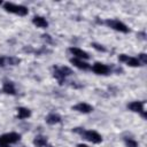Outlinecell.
Returning <instances> with one entry per match:
<instances>
[{
    "mask_svg": "<svg viewBox=\"0 0 147 147\" xmlns=\"http://www.w3.org/2000/svg\"><path fill=\"white\" fill-rule=\"evenodd\" d=\"M3 8L9 11V13H15V14H18L21 16H24L28 14V9L26 7L24 6H17V5H14V3H10V2H6L3 5Z\"/></svg>",
    "mask_w": 147,
    "mask_h": 147,
    "instance_id": "1",
    "label": "cell"
},
{
    "mask_svg": "<svg viewBox=\"0 0 147 147\" xmlns=\"http://www.w3.org/2000/svg\"><path fill=\"white\" fill-rule=\"evenodd\" d=\"M21 138V136L18 133H15V132H10V133H6L3 136L0 137V146L1 145H7V144H13V142H16L18 141Z\"/></svg>",
    "mask_w": 147,
    "mask_h": 147,
    "instance_id": "2",
    "label": "cell"
},
{
    "mask_svg": "<svg viewBox=\"0 0 147 147\" xmlns=\"http://www.w3.org/2000/svg\"><path fill=\"white\" fill-rule=\"evenodd\" d=\"M82 136H83L85 139H87L88 141L94 142V144H99V142H101V140H102L101 136H100L98 132H95V131H84Z\"/></svg>",
    "mask_w": 147,
    "mask_h": 147,
    "instance_id": "3",
    "label": "cell"
},
{
    "mask_svg": "<svg viewBox=\"0 0 147 147\" xmlns=\"http://www.w3.org/2000/svg\"><path fill=\"white\" fill-rule=\"evenodd\" d=\"M106 23H107L110 28H113V29H115V30H117V31H121V32H124V33H126V32L129 31V29L126 28V25L123 24V23L119 22V21H116V20H107Z\"/></svg>",
    "mask_w": 147,
    "mask_h": 147,
    "instance_id": "4",
    "label": "cell"
},
{
    "mask_svg": "<svg viewBox=\"0 0 147 147\" xmlns=\"http://www.w3.org/2000/svg\"><path fill=\"white\" fill-rule=\"evenodd\" d=\"M118 60L121 62L127 63V65H130V67H138V65H140V61L139 60H137L134 57H130V56H127L125 54H121L118 56Z\"/></svg>",
    "mask_w": 147,
    "mask_h": 147,
    "instance_id": "5",
    "label": "cell"
},
{
    "mask_svg": "<svg viewBox=\"0 0 147 147\" xmlns=\"http://www.w3.org/2000/svg\"><path fill=\"white\" fill-rule=\"evenodd\" d=\"M92 70H93L95 74H98V75H106V74L109 72V68H108L106 64H102V63H99V62H96V63L92 67Z\"/></svg>",
    "mask_w": 147,
    "mask_h": 147,
    "instance_id": "6",
    "label": "cell"
},
{
    "mask_svg": "<svg viewBox=\"0 0 147 147\" xmlns=\"http://www.w3.org/2000/svg\"><path fill=\"white\" fill-rule=\"evenodd\" d=\"M72 109H75V110H77V111H80V113H84V114H86V113H91L92 110H93V108L90 106V105H87V103H78V105H76L75 107H72Z\"/></svg>",
    "mask_w": 147,
    "mask_h": 147,
    "instance_id": "7",
    "label": "cell"
},
{
    "mask_svg": "<svg viewBox=\"0 0 147 147\" xmlns=\"http://www.w3.org/2000/svg\"><path fill=\"white\" fill-rule=\"evenodd\" d=\"M32 22H33V24H36L38 28H47V25H48L47 21H46L44 17H41V16H34L33 20H32Z\"/></svg>",
    "mask_w": 147,
    "mask_h": 147,
    "instance_id": "8",
    "label": "cell"
},
{
    "mask_svg": "<svg viewBox=\"0 0 147 147\" xmlns=\"http://www.w3.org/2000/svg\"><path fill=\"white\" fill-rule=\"evenodd\" d=\"M69 51H70L75 56H77V57H79V59H88V57H90L86 52H84V51H82V49H79V48H74V47H71Z\"/></svg>",
    "mask_w": 147,
    "mask_h": 147,
    "instance_id": "9",
    "label": "cell"
},
{
    "mask_svg": "<svg viewBox=\"0 0 147 147\" xmlns=\"http://www.w3.org/2000/svg\"><path fill=\"white\" fill-rule=\"evenodd\" d=\"M127 107H129V109H130V110H132V111L141 113V111H142V107H144V102L134 101V102H131Z\"/></svg>",
    "mask_w": 147,
    "mask_h": 147,
    "instance_id": "10",
    "label": "cell"
},
{
    "mask_svg": "<svg viewBox=\"0 0 147 147\" xmlns=\"http://www.w3.org/2000/svg\"><path fill=\"white\" fill-rule=\"evenodd\" d=\"M70 62H71L74 65H76L77 68H79V69H84V70H86V69H88V68H90L88 63L83 62V61H82V60H79V59H71V60H70Z\"/></svg>",
    "mask_w": 147,
    "mask_h": 147,
    "instance_id": "11",
    "label": "cell"
},
{
    "mask_svg": "<svg viewBox=\"0 0 147 147\" xmlns=\"http://www.w3.org/2000/svg\"><path fill=\"white\" fill-rule=\"evenodd\" d=\"M31 115V113H30V110L28 109V108H18L17 109V117L18 118H21V119H23V118H28L29 116Z\"/></svg>",
    "mask_w": 147,
    "mask_h": 147,
    "instance_id": "12",
    "label": "cell"
},
{
    "mask_svg": "<svg viewBox=\"0 0 147 147\" xmlns=\"http://www.w3.org/2000/svg\"><path fill=\"white\" fill-rule=\"evenodd\" d=\"M2 90H3L5 93H8V94H15V87H14L13 83H10V82H6V83L3 84Z\"/></svg>",
    "mask_w": 147,
    "mask_h": 147,
    "instance_id": "13",
    "label": "cell"
},
{
    "mask_svg": "<svg viewBox=\"0 0 147 147\" xmlns=\"http://www.w3.org/2000/svg\"><path fill=\"white\" fill-rule=\"evenodd\" d=\"M60 121H61V117H60L59 115H55V114H51V115H48L47 118H46V122H47L48 124H56V123H59Z\"/></svg>",
    "mask_w": 147,
    "mask_h": 147,
    "instance_id": "14",
    "label": "cell"
},
{
    "mask_svg": "<svg viewBox=\"0 0 147 147\" xmlns=\"http://www.w3.org/2000/svg\"><path fill=\"white\" fill-rule=\"evenodd\" d=\"M33 144H34L37 147H42V146H46V144H47V140H46V138H45V137L38 136V137H36V138H34V140H33Z\"/></svg>",
    "mask_w": 147,
    "mask_h": 147,
    "instance_id": "15",
    "label": "cell"
},
{
    "mask_svg": "<svg viewBox=\"0 0 147 147\" xmlns=\"http://www.w3.org/2000/svg\"><path fill=\"white\" fill-rule=\"evenodd\" d=\"M54 77L57 78V80L60 82V84H62V82H63V79H64V76L62 75V72L60 71V69H55V71H54Z\"/></svg>",
    "mask_w": 147,
    "mask_h": 147,
    "instance_id": "16",
    "label": "cell"
},
{
    "mask_svg": "<svg viewBox=\"0 0 147 147\" xmlns=\"http://www.w3.org/2000/svg\"><path fill=\"white\" fill-rule=\"evenodd\" d=\"M60 71L62 72V75H63L64 77L68 76V75H71V74H72L71 69H69L68 67H62V68H60Z\"/></svg>",
    "mask_w": 147,
    "mask_h": 147,
    "instance_id": "17",
    "label": "cell"
},
{
    "mask_svg": "<svg viewBox=\"0 0 147 147\" xmlns=\"http://www.w3.org/2000/svg\"><path fill=\"white\" fill-rule=\"evenodd\" d=\"M126 146L127 147H138V144H137V141H134V140H131V139H126Z\"/></svg>",
    "mask_w": 147,
    "mask_h": 147,
    "instance_id": "18",
    "label": "cell"
},
{
    "mask_svg": "<svg viewBox=\"0 0 147 147\" xmlns=\"http://www.w3.org/2000/svg\"><path fill=\"white\" fill-rule=\"evenodd\" d=\"M92 46H93L95 49H98V51H101V52H105V51H106V48H105L102 45H99V44H93Z\"/></svg>",
    "mask_w": 147,
    "mask_h": 147,
    "instance_id": "19",
    "label": "cell"
},
{
    "mask_svg": "<svg viewBox=\"0 0 147 147\" xmlns=\"http://www.w3.org/2000/svg\"><path fill=\"white\" fill-rule=\"evenodd\" d=\"M6 64H8V57H0V65L3 67Z\"/></svg>",
    "mask_w": 147,
    "mask_h": 147,
    "instance_id": "20",
    "label": "cell"
},
{
    "mask_svg": "<svg viewBox=\"0 0 147 147\" xmlns=\"http://www.w3.org/2000/svg\"><path fill=\"white\" fill-rule=\"evenodd\" d=\"M139 57H140V60H141V62H142L144 64L147 63V56H146V54H140Z\"/></svg>",
    "mask_w": 147,
    "mask_h": 147,
    "instance_id": "21",
    "label": "cell"
},
{
    "mask_svg": "<svg viewBox=\"0 0 147 147\" xmlns=\"http://www.w3.org/2000/svg\"><path fill=\"white\" fill-rule=\"evenodd\" d=\"M78 147H88V146H86V145H84V144H80V145H78Z\"/></svg>",
    "mask_w": 147,
    "mask_h": 147,
    "instance_id": "22",
    "label": "cell"
},
{
    "mask_svg": "<svg viewBox=\"0 0 147 147\" xmlns=\"http://www.w3.org/2000/svg\"><path fill=\"white\" fill-rule=\"evenodd\" d=\"M0 147H9V146H7V145H1Z\"/></svg>",
    "mask_w": 147,
    "mask_h": 147,
    "instance_id": "23",
    "label": "cell"
}]
</instances>
